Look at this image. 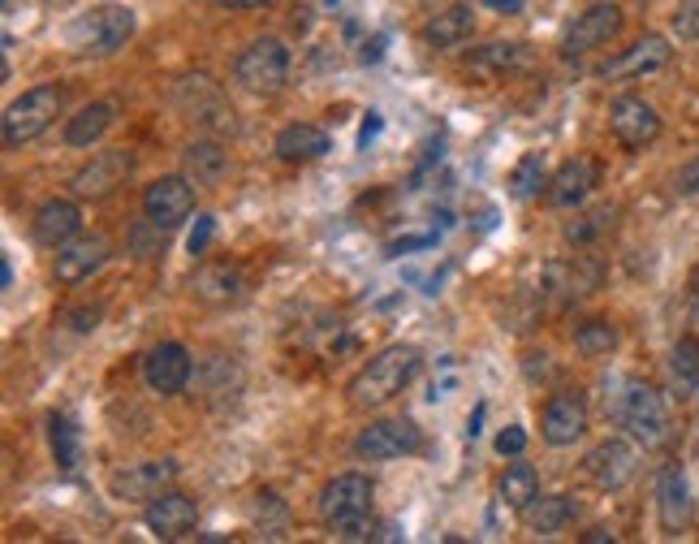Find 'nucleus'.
<instances>
[{
  "label": "nucleus",
  "mask_w": 699,
  "mask_h": 544,
  "mask_svg": "<svg viewBox=\"0 0 699 544\" xmlns=\"http://www.w3.org/2000/svg\"><path fill=\"white\" fill-rule=\"evenodd\" d=\"M117 121V104L112 99H96L87 108H78L69 121H65V143L69 148H92L108 135V126Z\"/></svg>",
  "instance_id": "25"
},
{
  "label": "nucleus",
  "mask_w": 699,
  "mask_h": 544,
  "mask_svg": "<svg viewBox=\"0 0 699 544\" xmlns=\"http://www.w3.org/2000/svg\"><path fill=\"white\" fill-rule=\"evenodd\" d=\"M656 510H660V527L669 536H678L691 514H696V497H691V480L682 467H665L660 480H656Z\"/></svg>",
  "instance_id": "21"
},
{
  "label": "nucleus",
  "mask_w": 699,
  "mask_h": 544,
  "mask_svg": "<svg viewBox=\"0 0 699 544\" xmlns=\"http://www.w3.org/2000/svg\"><path fill=\"white\" fill-rule=\"evenodd\" d=\"M61 108H65V92H61L56 83H40V87L22 92V96L4 108V121H0L4 148H26V143H35L44 130H52V121L61 117Z\"/></svg>",
  "instance_id": "5"
},
{
  "label": "nucleus",
  "mask_w": 699,
  "mask_h": 544,
  "mask_svg": "<svg viewBox=\"0 0 699 544\" xmlns=\"http://www.w3.org/2000/svg\"><path fill=\"white\" fill-rule=\"evenodd\" d=\"M613 221H617V207H613V203H604V207H596V212H588V216H579V221H570V225H566V243L583 247V243L600 238L604 230H613Z\"/></svg>",
  "instance_id": "36"
},
{
  "label": "nucleus",
  "mask_w": 699,
  "mask_h": 544,
  "mask_svg": "<svg viewBox=\"0 0 699 544\" xmlns=\"http://www.w3.org/2000/svg\"><path fill=\"white\" fill-rule=\"evenodd\" d=\"M574 350H579L583 359H604V354H613V350H617V324H609V320H588V324H579Z\"/></svg>",
  "instance_id": "33"
},
{
  "label": "nucleus",
  "mask_w": 699,
  "mask_h": 544,
  "mask_svg": "<svg viewBox=\"0 0 699 544\" xmlns=\"http://www.w3.org/2000/svg\"><path fill=\"white\" fill-rule=\"evenodd\" d=\"M49 437H52L56 467H61V471H78V462H83V428H78L69 415H52Z\"/></svg>",
  "instance_id": "31"
},
{
  "label": "nucleus",
  "mask_w": 699,
  "mask_h": 544,
  "mask_svg": "<svg viewBox=\"0 0 699 544\" xmlns=\"http://www.w3.org/2000/svg\"><path fill=\"white\" fill-rule=\"evenodd\" d=\"M372 493L376 484L363 476V471H346V476H333L320 493V519L329 527H337L342 541H372Z\"/></svg>",
  "instance_id": "1"
},
{
  "label": "nucleus",
  "mask_w": 699,
  "mask_h": 544,
  "mask_svg": "<svg viewBox=\"0 0 699 544\" xmlns=\"http://www.w3.org/2000/svg\"><path fill=\"white\" fill-rule=\"evenodd\" d=\"M596 186H600V160L596 156H574V160H566L552 173L545 195H549L552 207H579Z\"/></svg>",
  "instance_id": "22"
},
{
  "label": "nucleus",
  "mask_w": 699,
  "mask_h": 544,
  "mask_svg": "<svg viewBox=\"0 0 699 544\" xmlns=\"http://www.w3.org/2000/svg\"><path fill=\"white\" fill-rule=\"evenodd\" d=\"M484 4H488L493 13H505V18H509V13H523V9H527V0H484Z\"/></svg>",
  "instance_id": "42"
},
{
  "label": "nucleus",
  "mask_w": 699,
  "mask_h": 544,
  "mask_svg": "<svg viewBox=\"0 0 699 544\" xmlns=\"http://www.w3.org/2000/svg\"><path fill=\"white\" fill-rule=\"evenodd\" d=\"M523 519H527V527H531L536 536H557V532H566V523L574 519V501L566 493L536 497V501L523 510Z\"/></svg>",
  "instance_id": "28"
},
{
  "label": "nucleus",
  "mask_w": 699,
  "mask_h": 544,
  "mask_svg": "<svg viewBox=\"0 0 699 544\" xmlns=\"http://www.w3.org/2000/svg\"><path fill=\"white\" fill-rule=\"evenodd\" d=\"M191 372H195L191 350L178 346V342H160V346L148 350V359H143V381H148L151 394H160V397L182 394V390L191 385Z\"/></svg>",
  "instance_id": "15"
},
{
  "label": "nucleus",
  "mask_w": 699,
  "mask_h": 544,
  "mask_svg": "<svg viewBox=\"0 0 699 544\" xmlns=\"http://www.w3.org/2000/svg\"><path fill=\"white\" fill-rule=\"evenodd\" d=\"M191 212H195V182L186 173L155 178L148 191H143V216H151L164 230H178Z\"/></svg>",
  "instance_id": "11"
},
{
  "label": "nucleus",
  "mask_w": 699,
  "mask_h": 544,
  "mask_svg": "<svg viewBox=\"0 0 699 544\" xmlns=\"http://www.w3.org/2000/svg\"><path fill=\"white\" fill-rule=\"evenodd\" d=\"M540 433H545V441L557 449L574 446L583 433H588V402L579 390H566V394L549 397V406H545V415H540Z\"/></svg>",
  "instance_id": "17"
},
{
  "label": "nucleus",
  "mask_w": 699,
  "mask_h": 544,
  "mask_svg": "<svg viewBox=\"0 0 699 544\" xmlns=\"http://www.w3.org/2000/svg\"><path fill=\"white\" fill-rule=\"evenodd\" d=\"M69 320H74V329H78V333H92V329H96V320H100V307H92V311H87V307H78Z\"/></svg>",
  "instance_id": "41"
},
{
  "label": "nucleus",
  "mask_w": 699,
  "mask_h": 544,
  "mask_svg": "<svg viewBox=\"0 0 699 544\" xmlns=\"http://www.w3.org/2000/svg\"><path fill=\"white\" fill-rule=\"evenodd\" d=\"M497 493L509 510H518V514H523V510L540 497V471H536L531 462H509V467H505V476H501Z\"/></svg>",
  "instance_id": "29"
},
{
  "label": "nucleus",
  "mask_w": 699,
  "mask_h": 544,
  "mask_svg": "<svg viewBox=\"0 0 699 544\" xmlns=\"http://www.w3.org/2000/svg\"><path fill=\"white\" fill-rule=\"evenodd\" d=\"M182 173L195 182V186H221L225 173H229V151L221 148L216 139H200L182 151Z\"/></svg>",
  "instance_id": "24"
},
{
  "label": "nucleus",
  "mask_w": 699,
  "mask_h": 544,
  "mask_svg": "<svg viewBox=\"0 0 699 544\" xmlns=\"http://www.w3.org/2000/svg\"><path fill=\"white\" fill-rule=\"evenodd\" d=\"M164 243H169V230H164V225H155L151 216L135 221V225H130V234H126V247H130L135 259H160V255H164Z\"/></svg>",
  "instance_id": "35"
},
{
  "label": "nucleus",
  "mask_w": 699,
  "mask_h": 544,
  "mask_svg": "<svg viewBox=\"0 0 699 544\" xmlns=\"http://www.w3.org/2000/svg\"><path fill=\"white\" fill-rule=\"evenodd\" d=\"M531 61V52H527V44H484V49L471 52V70L475 74H514V70H523Z\"/></svg>",
  "instance_id": "30"
},
{
  "label": "nucleus",
  "mask_w": 699,
  "mask_h": 544,
  "mask_svg": "<svg viewBox=\"0 0 699 544\" xmlns=\"http://www.w3.org/2000/svg\"><path fill=\"white\" fill-rule=\"evenodd\" d=\"M609 130H613V139L622 143V148L639 151L656 143V135H660V113L652 108L644 96H622L613 99V108H609Z\"/></svg>",
  "instance_id": "12"
},
{
  "label": "nucleus",
  "mask_w": 699,
  "mask_h": 544,
  "mask_svg": "<svg viewBox=\"0 0 699 544\" xmlns=\"http://www.w3.org/2000/svg\"><path fill=\"white\" fill-rule=\"evenodd\" d=\"M674 35H678V40H699V0H678Z\"/></svg>",
  "instance_id": "37"
},
{
  "label": "nucleus",
  "mask_w": 699,
  "mask_h": 544,
  "mask_svg": "<svg viewBox=\"0 0 699 544\" xmlns=\"http://www.w3.org/2000/svg\"><path fill=\"white\" fill-rule=\"evenodd\" d=\"M674 191H678V195H687V199H699V156H691V160L678 169Z\"/></svg>",
  "instance_id": "39"
},
{
  "label": "nucleus",
  "mask_w": 699,
  "mask_h": 544,
  "mask_svg": "<svg viewBox=\"0 0 699 544\" xmlns=\"http://www.w3.org/2000/svg\"><path fill=\"white\" fill-rule=\"evenodd\" d=\"M143 523H148V532L155 536V541H182V536L195 532L200 505H195L186 493H173V489H169V493H160L155 501H148Z\"/></svg>",
  "instance_id": "16"
},
{
  "label": "nucleus",
  "mask_w": 699,
  "mask_h": 544,
  "mask_svg": "<svg viewBox=\"0 0 699 544\" xmlns=\"http://www.w3.org/2000/svg\"><path fill=\"white\" fill-rule=\"evenodd\" d=\"M212 234H216V221H212V216H200V221H195V230H191V238H186L191 255H203L207 243H212Z\"/></svg>",
  "instance_id": "40"
},
{
  "label": "nucleus",
  "mask_w": 699,
  "mask_h": 544,
  "mask_svg": "<svg viewBox=\"0 0 699 544\" xmlns=\"http://www.w3.org/2000/svg\"><path fill=\"white\" fill-rule=\"evenodd\" d=\"M475 35V9L471 4H450L445 13H437L428 26H423V40L432 49H458Z\"/></svg>",
  "instance_id": "26"
},
{
  "label": "nucleus",
  "mask_w": 699,
  "mask_h": 544,
  "mask_svg": "<svg viewBox=\"0 0 699 544\" xmlns=\"http://www.w3.org/2000/svg\"><path fill=\"white\" fill-rule=\"evenodd\" d=\"M669 372H674V385H678V394H696L699 385V342L696 338H682L674 354H669Z\"/></svg>",
  "instance_id": "34"
},
{
  "label": "nucleus",
  "mask_w": 699,
  "mask_h": 544,
  "mask_svg": "<svg viewBox=\"0 0 699 544\" xmlns=\"http://www.w3.org/2000/svg\"><path fill=\"white\" fill-rule=\"evenodd\" d=\"M583 471H588V480L604 489V493H617V489H626L631 480H635V471H639V454L631 441H622V437H609V441H600L588 458H583Z\"/></svg>",
  "instance_id": "10"
},
{
  "label": "nucleus",
  "mask_w": 699,
  "mask_h": 544,
  "mask_svg": "<svg viewBox=\"0 0 699 544\" xmlns=\"http://www.w3.org/2000/svg\"><path fill=\"white\" fill-rule=\"evenodd\" d=\"M178 480V462L173 458H143V462H130L126 471L112 476V497L130 501V505H148L160 493H169Z\"/></svg>",
  "instance_id": "9"
},
{
  "label": "nucleus",
  "mask_w": 699,
  "mask_h": 544,
  "mask_svg": "<svg viewBox=\"0 0 699 544\" xmlns=\"http://www.w3.org/2000/svg\"><path fill=\"white\" fill-rule=\"evenodd\" d=\"M669 56H674V49H669L665 35H644V40H635L622 56H613L604 65V78H648V74L669 65Z\"/></svg>",
  "instance_id": "23"
},
{
  "label": "nucleus",
  "mask_w": 699,
  "mask_h": 544,
  "mask_svg": "<svg viewBox=\"0 0 699 544\" xmlns=\"http://www.w3.org/2000/svg\"><path fill=\"white\" fill-rule=\"evenodd\" d=\"M540 191H549V169H545V156L540 151H527L514 173H509V195L514 199H536Z\"/></svg>",
  "instance_id": "32"
},
{
  "label": "nucleus",
  "mask_w": 699,
  "mask_h": 544,
  "mask_svg": "<svg viewBox=\"0 0 699 544\" xmlns=\"http://www.w3.org/2000/svg\"><path fill=\"white\" fill-rule=\"evenodd\" d=\"M216 4H225V9H259V4H268V0H216Z\"/></svg>",
  "instance_id": "43"
},
{
  "label": "nucleus",
  "mask_w": 699,
  "mask_h": 544,
  "mask_svg": "<svg viewBox=\"0 0 699 544\" xmlns=\"http://www.w3.org/2000/svg\"><path fill=\"white\" fill-rule=\"evenodd\" d=\"M617 35H622V9H617V4H592V9L579 13L574 26L566 31L561 52H566V56H588V52L613 44Z\"/></svg>",
  "instance_id": "13"
},
{
  "label": "nucleus",
  "mask_w": 699,
  "mask_h": 544,
  "mask_svg": "<svg viewBox=\"0 0 699 544\" xmlns=\"http://www.w3.org/2000/svg\"><path fill=\"white\" fill-rule=\"evenodd\" d=\"M31 234L40 247L61 250L65 243H74L83 234V207L74 199H44L35 207V221H31Z\"/></svg>",
  "instance_id": "18"
},
{
  "label": "nucleus",
  "mask_w": 699,
  "mask_h": 544,
  "mask_svg": "<svg viewBox=\"0 0 699 544\" xmlns=\"http://www.w3.org/2000/svg\"><path fill=\"white\" fill-rule=\"evenodd\" d=\"M243 290H247V277H243V268L234 259H207L191 277V295L207 302V307H229V302L243 298Z\"/></svg>",
  "instance_id": "20"
},
{
  "label": "nucleus",
  "mask_w": 699,
  "mask_h": 544,
  "mask_svg": "<svg viewBox=\"0 0 699 544\" xmlns=\"http://www.w3.org/2000/svg\"><path fill=\"white\" fill-rule=\"evenodd\" d=\"M613 419L617 428H626L631 441H639L644 449L665 446L669 437V406L660 390H652L648 381H626L622 394L613 397Z\"/></svg>",
  "instance_id": "3"
},
{
  "label": "nucleus",
  "mask_w": 699,
  "mask_h": 544,
  "mask_svg": "<svg viewBox=\"0 0 699 544\" xmlns=\"http://www.w3.org/2000/svg\"><path fill=\"white\" fill-rule=\"evenodd\" d=\"M178 108L191 117V121H200V126H234V108H229V99L225 92L207 78V74H191V78H182L178 83Z\"/></svg>",
  "instance_id": "14"
},
{
  "label": "nucleus",
  "mask_w": 699,
  "mask_h": 544,
  "mask_svg": "<svg viewBox=\"0 0 699 544\" xmlns=\"http://www.w3.org/2000/svg\"><path fill=\"white\" fill-rule=\"evenodd\" d=\"M234 78L255 92V96H272V92H281L286 87V78H290V49L281 44V40H255L247 49L238 52V61H234Z\"/></svg>",
  "instance_id": "6"
},
{
  "label": "nucleus",
  "mask_w": 699,
  "mask_h": 544,
  "mask_svg": "<svg viewBox=\"0 0 699 544\" xmlns=\"http://www.w3.org/2000/svg\"><path fill=\"white\" fill-rule=\"evenodd\" d=\"M419 446H423V433L415 419H380L354 437V454L367 462H394L406 454H419Z\"/></svg>",
  "instance_id": "8"
},
{
  "label": "nucleus",
  "mask_w": 699,
  "mask_h": 544,
  "mask_svg": "<svg viewBox=\"0 0 699 544\" xmlns=\"http://www.w3.org/2000/svg\"><path fill=\"white\" fill-rule=\"evenodd\" d=\"M130 173H135V151L130 148L96 151V156L69 178V191H74V199H108L117 186H126Z\"/></svg>",
  "instance_id": "7"
},
{
  "label": "nucleus",
  "mask_w": 699,
  "mask_h": 544,
  "mask_svg": "<svg viewBox=\"0 0 699 544\" xmlns=\"http://www.w3.org/2000/svg\"><path fill=\"white\" fill-rule=\"evenodd\" d=\"M523 449H527V433H523L518 424L501 428V433H497V454H501V458H523Z\"/></svg>",
  "instance_id": "38"
},
{
  "label": "nucleus",
  "mask_w": 699,
  "mask_h": 544,
  "mask_svg": "<svg viewBox=\"0 0 699 544\" xmlns=\"http://www.w3.org/2000/svg\"><path fill=\"white\" fill-rule=\"evenodd\" d=\"M329 135L320 130V126H311V121H294V126H286L281 135H277V156L281 160H290V164H299V160H320V156H329Z\"/></svg>",
  "instance_id": "27"
},
{
  "label": "nucleus",
  "mask_w": 699,
  "mask_h": 544,
  "mask_svg": "<svg viewBox=\"0 0 699 544\" xmlns=\"http://www.w3.org/2000/svg\"><path fill=\"white\" fill-rule=\"evenodd\" d=\"M0 286H4V290H9V286H13V268H9V259H4V264H0Z\"/></svg>",
  "instance_id": "45"
},
{
  "label": "nucleus",
  "mask_w": 699,
  "mask_h": 544,
  "mask_svg": "<svg viewBox=\"0 0 699 544\" xmlns=\"http://www.w3.org/2000/svg\"><path fill=\"white\" fill-rule=\"evenodd\" d=\"M130 35H135V9H126V4H96V9L78 13L65 26V49L83 52V56H112Z\"/></svg>",
  "instance_id": "4"
},
{
  "label": "nucleus",
  "mask_w": 699,
  "mask_h": 544,
  "mask_svg": "<svg viewBox=\"0 0 699 544\" xmlns=\"http://www.w3.org/2000/svg\"><path fill=\"white\" fill-rule=\"evenodd\" d=\"M415 376H419V350L385 346L376 359H367V367L350 381V402H354L358 410H380V406L394 402Z\"/></svg>",
  "instance_id": "2"
},
{
  "label": "nucleus",
  "mask_w": 699,
  "mask_h": 544,
  "mask_svg": "<svg viewBox=\"0 0 699 544\" xmlns=\"http://www.w3.org/2000/svg\"><path fill=\"white\" fill-rule=\"evenodd\" d=\"M583 541H588V544H604V541H613V532H604V527H596V532H588Z\"/></svg>",
  "instance_id": "44"
},
{
  "label": "nucleus",
  "mask_w": 699,
  "mask_h": 544,
  "mask_svg": "<svg viewBox=\"0 0 699 544\" xmlns=\"http://www.w3.org/2000/svg\"><path fill=\"white\" fill-rule=\"evenodd\" d=\"M108 255H112V243L104 234H78L74 243H65V247L56 250V281L61 286L87 281L92 273H100Z\"/></svg>",
  "instance_id": "19"
}]
</instances>
